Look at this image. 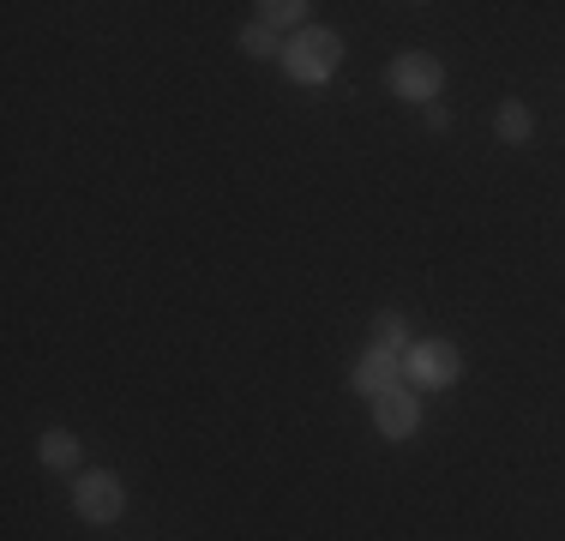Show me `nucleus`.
<instances>
[{
	"label": "nucleus",
	"instance_id": "obj_1",
	"mask_svg": "<svg viewBox=\"0 0 565 541\" xmlns=\"http://www.w3.org/2000/svg\"><path fill=\"white\" fill-rule=\"evenodd\" d=\"M277 66L295 78V85H326V78L343 66V36L331 31V24H307V31H295L289 43H282Z\"/></svg>",
	"mask_w": 565,
	"mask_h": 541
},
{
	"label": "nucleus",
	"instance_id": "obj_2",
	"mask_svg": "<svg viewBox=\"0 0 565 541\" xmlns=\"http://www.w3.org/2000/svg\"><path fill=\"white\" fill-rule=\"evenodd\" d=\"M463 379V349L451 337H415L403 349V385L415 391H451Z\"/></svg>",
	"mask_w": 565,
	"mask_h": 541
},
{
	"label": "nucleus",
	"instance_id": "obj_3",
	"mask_svg": "<svg viewBox=\"0 0 565 541\" xmlns=\"http://www.w3.org/2000/svg\"><path fill=\"white\" fill-rule=\"evenodd\" d=\"M385 91H392L397 103H415V108L439 103V91H446V61L427 54V49H403L385 61Z\"/></svg>",
	"mask_w": 565,
	"mask_h": 541
},
{
	"label": "nucleus",
	"instance_id": "obj_4",
	"mask_svg": "<svg viewBox=\"0 0 565 541\" xmlns=\"http://www.w3.org/2000/svg\"><path fill=\"white\" fill-rule=\"evenodd\" d=\"M73 518L90 530H109L127 518V481L115 469H78L73 476Z\"/></svg>",
	"mask_w": 565,
	"mask_h": 541
},
{
	"label": "nucleus",
	"instance_id": "obj_5",
	"mask_svg": "<svg viewBox=\"0 0 565 541\" xmlns=\"http://www.w3.org/2000/svg\"><path fill=\"white\" fill-rule=\"evenodd\" d=\"M373 427H380V439H415L422 433V391L415 385H397L385 391V397H373Z\"/></svg>",
	"mask_w": 565,
	"mask_h": 541
},
{
	"label": "nucleus",
	"instance_id": "obj_6",
	"mask_svg": "<svg viewBox=\"0 0 565 541\" xmlns=\"http://www.w3.org/2000/svg\"><path fill=\"white\" fill-rule=\"evenodd\" d=\"M349 385H355V397H385V391H397L403 385V356H392V349H361L355 356V368H349Z\"/></svg>",
	"mask_w": 565,
	"mask_h": 541
},
{
	"label": "nucleus",
	"instance_id": "obj_7",
	"mask_svg": "<svg viewBox=\"0 0 565 541\" xmlns=\"http://www.w3.org/2000/svg\"><path fill=\"white\" fill-rule=\"evenodd\" d=\"M36 464L55 469V476H78L85 469V439L73 427H43L36 433Z\"/></svg>",
	"mask_w": 565,
	"mask_h": 541
},
{
	"label": "nucleus",
	"instance_id": "obj_8",
	"mask_svg": "<svg viewBox=\"0 0 565 541\" xmlns=\"http://www.w3.org/2000/svg\"><path fill=\"white\" fill-rule=\"evenodd\" d=\"M493 139L500 145H530L535 139V108L523 97H505L500 108H493Z\"/></svg>",
	"mask_w": 565,
	"mask_h": 541
},
{
	"label": "nucleus",
	"instance_id": "obj_9",
	"mask_svg": "<svg viewBox=\"0 0 565 541\" xmlns=\"http://www.w3.org/2000/svg\"><path fill=\"white\" fill-rule=\"evenodd\" d=\"M367 343H373V349H392V356H403V349L415 343V331H409V319H403L397 307H385V314H373Z\"/></svg>",
	"mask_w": 565,
	"mask_h": 541
},
{
	"label": "nucleus",
	"instance_id": "obj_10",
	"mask_svg": "<svg viewBox=\"0 0 565 541\" xmlns=\"http://www.w3.org/2000/svg\"><path fill=\"white\" fill-rule=\"evenodd\" d=\"M253 12H259V24H271V31H307V12H313V7H307V0H259V7H253Z\"/></svg>",
	"mask_w": 565,
	"mask_h": 541
},
{
	"label": "nucleus",
	"instance_id": "obj_11",
	"mask_svg": "<svg viewBox=\"0 0 565 541\" xmlns=\"http://www.w3.org/2000/svg\"><path fill=\"white\" fill-rule=\"evenodd\" d=\"M282 43H289V36L282 31H271V24H241V54H253V61H282Z\"/></svg>",
	"mask_w": 565,
	"mask_h": 541
},
{
	"label": "nucleus",
	"instance_id": "obj_12",
	"mask_svg": "<svg viewBox=\"0 0 565 541\" xmlns=\"http://www.w3.org/2000/svg\"><path fill=\"white\" fill-rule=\"evenodd\" d=\"M422 120H427L434 132H451V108H439V103H427V108H422Z\"/></svg>",
	"mask_w": 565,
	"mask_h": 541
}]
</instances>
